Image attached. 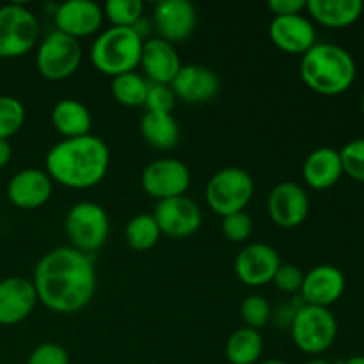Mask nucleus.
I'll list each match as a JSON object with an SVG mask.
<instances>
[{"label": "nucleus", "mask_w": 364, "mask_h": 364, "mask_svg": "<svg viewBox=\"0 0 364 364\" xmlns=\"http://www.w3.org/2000/svg\"><path fill=\"white\" fill-rule=\"evenodd\" d=\"M141 183L146 194L159 201L180 198L191 187V171L176 159L153 160L142 171Z\"/></svg>", "instance_id": "obj_10"}, {"label": "nucleus", "mask_w": 364, "mask_h": 364, "mask_svg": "<svg viewBox=\"0 0 364 364\" xmlns=\"http://www.w3.org/2000/svg\"><path fill=\"white\" fill-rule=\"evenodd\" d=\"M25 123V107L14 96H0V139L7 141Z\"/></svg>", "instance_id": "obj_30"}, {"label": "nucleus", "mask_w": 364, "mask_h": 364, "mask_svg": "<svg viewBox=\"0 0 364 364\" xmlns=\"http://www.w3.org/2000/svg\"><path fill=\"white\" fill-rule=\"evenodd\" d=\"M363 6H364V2H363Z\"/></svg>", "instance_id": "obj_43"}, {"label": "nucleus", "mask_w": 364, "mask_h": 364, "mask_svg": "<svg viewBox=\"0 0 364 364\" xmlns=\"http://www.w3.org/2000/svg\"><path fill=\"white\" fill-rule=\"evenodd\" d=\"M38 304V294L31 279L6 277L0 281V326L23 322Z\"/></svg>", "instance_id": "obj_19"}, {"label": "nucleus", "mask_w": 364, "mask_h": 364, "mask_svg": "<svg viewBox=\"0 0 364 364\" xmlns=\"http://www.w3.org/2000/svg\"><path fill=\"white\" fill-rule=\"evenodd\" d=\"M53 191V181L46 171L28 167L21 169L11 178L7 185V198L16 208L36 210L50 201Z\"/></svg>", "instance_id": "obj_17"}, {"label": "nucleus", "mask_w": 364, "mask_h": 364, "mask_svg": "<svg viewBox=\"0 0 364 364\" xmlns=\"http://www.w3.org/2000/svg\"><path fill=\"white\" fill-rule=\"evenodd\" d=\"M141 66L149 84L171 85L183 64L174 45L162 38H149L142 45Z\"/></svg>", "instance_id": "obj_20"}, {"label": "nucleus", "mask_w": 364, "mask_h": 364, "mask_svg": "<svg viewBox=\"0 0 364 364\" xmlns=\"http://www.w3.org/2000/svg\"><path fill=\"white\" fill-rule=\"evenodd\" d=\"M343 176L340 151L334 148H318L306 156L302 178L313 191H329Z\"/></svg>", "instance_id": "obj_22"}, {"label": "nucleus", "mask_w": 364, "mask_h": 364, "mask_svg": "<svg viewBox=\"0 0 364 364\" xmlns=\"http://www.w3.org/2000/svg\"><path fill=\"white\" fill-rule=\"evenodd\" d=\"M269 9L274 16H294L302 14L306 9V0H270Z\"/></svg>", "instance_id": "obj_37"}, {"label": "nucleus", "mask_w": 364, "mask_h": 364, "mask_svg": "<svg viewBox=\"0 0 364 364\" xmlns=\"http://www.w3.org/2000/svg\"><path fill=\"white\" fill-rule=\"evenodd\" d=\"M219 77L215 71L203 64H185L178 71L171 89L187 103H206L213 100L219 92Z\"/></svg>", "instance_id": "obj_21"}, {"label": "nucleus", "mask_w": 364, "mask_h": 364, "mask_svg": "<svg viewBox=\"0 0 364 364\" xmlns=\"http://www.w3.org/2000/svg\"><path fill=\"white\" fill-rule=\"evenodd\" d=\"M27 364H70V354L60 345L46 341L31 352Z\"/></svg>", "instance_id": "obj_36"}, {"label": "nucleus", "mask_w": 364, "mask_h": 364, "mask_svg": "<svg viewBox=\"0 0 364 364\" xmlns=\"http://www.w3.org/2000/svg\"><path fill=\"white\" fill-rule=\"evenodd\" d=\"M141 36L130 27H110L95 39L91 46V63L107 77L132 73L141 66Z\"/></svg>", "instance_id": "obj_4"}, {"label": "nucleus", "mask_w": 364, "mask_h": 364, "mask_svg": "<svg viewBox=\"0 0 364 364\" xmlns=\"http://www.w3.org/2000/svg\"><path fill=\"white\" fill-rule=\"evenodd\" d=\"M39 39V21L31 9L21 4L0 7V57L16 59L36 46Z\"/></svg>", "instance_id": "obj_8"}, {"label": "nucleus", "mask_w": 364, "mask_h": 364, "mask_svg": "<svg viewBox=\"0 0 364 364\" xmlns=\"http://www.w3.org/2000/svg\"><path fill=\"white\" fill-rule=\"evenodd\" d=\"M309 16L329 28H345L363 16V0H309L306 2Z\"/></svg>", "instance_id": "obj_23"}, {"label": "nucleus", "mask_w": 364, "mask_h": 364, "mask_svg": "<svg viewBox=\"0 0 364 364\" xmlns=\"http://www.w3.org/2000/svg\"><path fill=\"white\" fill-rule=\"evenodd\" d=\"M32 284L38 301L53 313H77L91 302L96 291L95 259L71 245L52 249L36 265Z\"/></svg>", "instance_id": "obj_1"}, {"label": "nucleus", "mask_w": 364, "mask_h": 364, "mask_svg": "<svg viewBox=\"0 0 364 364\" xmlns=\"http://www.w3.org/2000/svg\"><path fill=\"white\" fill-rule=\"evenodd\" d=\"M174 105H176V95L173 92L171 85L149 84L144 102V107L148 109V112L171 114Z\"/></svg>", "instance_id": "obj_34"}, {"label": "nucleus", "mask_w": 364, "mask_h": 364, "mask_svg": "<svg viewBox=\"0 0 364 364\" xmlns=\"http://www.w3.org/2000/svg\"><path fill=\"white\" fill-rule=\"evenodd\" d=\"M160 228L151 213H139L128 220L124 228L127 244L134 251H149L156 245L160 238Z\"/></svg>", "instance_id": "obj_27"}, {"label": "nucleus", "mask_w": 364, "mask_h": 364, "mask_svg": "<svg viewBox=\"0 0 364 364\" xmlns=\"http://www.w3.org/2000/svg\"><path fill=\"white\" fill-rule=\"evenodd\" d=\"M267 210L276 226L294 230L309 215V198L304 187L295 181H281L270 191Z\"/></svg>", "instance_id": "obj_11"}, {"label": "nucleus", "mask_w": 364, "mask_h": 364, "mask_svg": "<svg viewBox=\"0 0 364 364\" xmlns=\"http://www.w3.org/2000/svg\"><path fill=\"white\" fill-rule=\"evenodd\" d=\"M290 331L299 350L309 355H318L329 350L336 341L338 322L329 308L302 304L295 311Z\"/></svg>", "instance_id": "obj_6"}, {"label": "nucleus", "mask_w": 364, "mask_h": 364, "mask_svg": "<svg viewBox=\"0 0 364 364\" xmlns=\"http://www.w3.org/2000/svg\"><path fill=\"white\" fill-rule=\"evenodd\" d=\"M240 316L244 320L245 327L259 331L270 322L272 309H270L269 301L262 295H247L240 306Z\"/></svg>", "instance_id": "obj_31"}, {"label": "nucleus", "mask_w": 364, "mask_h": 364, "mask_svg": "<svg viewBox=\"0 0 364 364\" xmlns=\"http://www.w3.org/2000/svg\"><path fill=\"white\" fill-rule=\"evenodd\" d=\"M82 63V45L78 39L53 31L39 43L36 66L46 80H64L78 70Z\"/></svg>", "instance_id": "obj_9"}, {"label": "nucleus", "mask_w": 364, "mask_h": 364, "mask_svg": "<svg viewBox=\"0 0 364 364\" xmlns=\"http://www.w3.org/2000/svg\"><path fill=\"white\" fill-rule=\"evenodd\" d=\"M302 281H304V272H302L297 265L281 263L276 276H274L272 283L276 284L277 290L283 291V294H297L302 288Z\"/></svg>", "instance_id": "obj_35"}, {"label": "nucleus", "mask_w": 364, "mask_h": 364, "mask_svg": "<svg viewBox=\"0 0 364 364\" xmlns=\"http://www.w3.org/2000/svg\"><path fill=\"white\" fill-rule=\"evenodd\" d=\"M109 166V146L103 139L91 134L57 142L45 159L50 180L75 191H85L102 183Z\"/></svg>", "instance_id": "obj_2"}, {"label": "nucleus", "mask_w": 364, "mask_h": 364, "mask_svg": "<svg viewBox=\"0 0 364 364\" xmlns=\"http://www.w3.org/2000/svg\"><path fill=\"white\" fill-rule=\"evenodd\" d=\"M341 364H364V355H354V358L347 359V361H343Z\"/></svg>", "instance_id": "obj_39"}, {"label": "nucleus", "mask_w": 364, "mask_h": 364, "mask_svg": "<svg viewBox=\"0 0 364 364\" xmlns=\"http://www.w3.org/2000/svg\"><path fill=\"white\" fill-rule=\"evenodd\" d=\"M141 134L149 146L160 151L176 148L180 141V127L173 114L146 112L141 119Z\"/></svg>", "instance_id": "obj_25"}, {"label": "nucleus", "mask_w": 364, "mask_h": 364, "mask_svg": "<svg viewBox=\"0 0 364 364\" xmlns=\"http://www.w3.org/2000/svg\"><path fill=\"white\" fill-rule=\"evenodd\" d=\"M269 38L276 48L291 55H304L316 45V31L311 20L302 14L274 16L269 27Z\"/></svg>", "instance_id": "obj_15"}, {"label": "nucleus", "mask_w": 364, "mask_h": 364, "mask_svg": "<svg viewBox=\"0 0 364 364\" xmlns=\"http://www.w3.org/2000/svg\"><path fill=\"white\" fill-rule=\"evenodd\" d=\"M52 124L64 139H77L91 134L92 117L84 103L64 98L53 105Z\"/></svg>", "instance_id": "obj_24"}, {"label": "nucleus", "mask_w": 364, "mask_h": 364, "mask_svg": "<svg viewBox=\"0 0 364 364\" xmlns=\"http://www.w3.org/2000/svg\"><path fill=\"white\" fill-rule=\"evenodd\" d=\"M301 78L318 95H341L354 84L355 60L341 46L333 43H316L302 55Z\"/></svg>", "instance_id": "obj_3"}, {"label": "nucleus", "mask_w": 364, "mask_h": 364, "mask_svg": "<svg viewBox=\"0 0 364 364\" xmlns=\"http://www.w3.org/2000/svg\"><path fill=\"white\" fill-rule=\"evenodd\" d=\"M361 114H363V117H364V95H363V100H361Z\"/></svg>", "instance_id": "obj_42"}, {"label": "nucleus", "mask_w": 364, "mask_h": 364, "mask_svg": "<svg viewBox=\"0 0 364 364\" xmlns=\"http://www.w3.org/2000/svg\"><path fill=\"white\" fill-rule=\"evenodd\" d=\"M102 9L103 16L112 23V27L134 28L142 20L144 4L142 0H109Z\"/></svg>", "instance_id": "obj_29"}, {"label": "nucleus", "mask_w": 364, "mask_h": 364, "mask_svg": "<svg viewBox=\"0 0 364 364\" xmlns=\"http://www.w3.org/2000/svg\"><path fill=\"white\" fill-rule=\"evenodd\" d=\"M149 82L137 71L119 75L112 78L110 92L114 100L124 107H141L144 105L146 95H148Z\"/></svg>", "instance_id": "obj_28"}, {"label": "nucleus", "mask_w": 364, "mask_h": 364, "mask_svg": "<svg viewBox=\"0 0 364 364\" xmlns=\"http://www.w3.org/2000/svg\"><path fill=\"white\" fill-rule=\"evenodd\" d=\"M306 364H333V363L326 361V359H311V361L306 363Z\"/></svg>", "instance_id": "obj_40"}, {"label": "nucleus", "mask_w": 364, "mask_h": 364, "mask_svg": "<svg viewBox=\"0 0 364 364\" xmlns=\"http://www.w3.org/2000/svg\"><path fill=\"white\" fill-rule=\"evenodd\" d=\"M151 215L159 224L160 233L171 238L191 237L203 223L201 210L187 196L159 201Z\"/></svg>", "instance_id": "obj_12"}, {"label": "nucleus", "mask_w": 364, "mask_h": 364, "mask_svg": "<svg viewBox=\"0 0 364 364\" xmlns=\"http://www.w3.org/2000/svg\"><path fill=\"white\" fill-rule=\"evenodd\" d=\"M345 291V276L338 267L318 265L304 274L301 288L302 304L329 308L341 299Z\"/></svg>", "instance_id": "obj_18"}, {"label": "nucleus", "mask_w": 364, "mask_h": 364, "mask_svg": "<svg viewBox=\"0 0 364 364\" xmlns=\"http://www.w3.org/2000/svg\"><path fill=\"white\" fill-rule=\"evenodd\" d=\"M343 174L364 183V139H354L340 149Z\"/></svg>", "instance_id": "obj_32"}, {"label": "nucleus", "mask_w": 364, "mask_h": 364, "mask_svg": "<svg viewBox=\"0 0 364 364\" xmlns=\"http://www.w3.org/2000/svg\"><path fill=\"white\" fill-rule=\"evenodd\" d=\"M259 364H288V363H283V361H276V359H270V361L259 363Z\"/></svg>", "instance_id": "obj_41"}, {"label": "nucleus", "mask_w": 364, "mask_h": 364, "mask_svg": "<svg viewBox=\"0 0 364 364\" xmlns=\"http://www.w3.org/2000/svg\"><path fill=\"white\" fill-rule=\"evenodd\" d=\"M66 235L71 247L91 255L103 247L110 231V220L103 206L96 203L82 201L71 206L66 215Z\"/></svg>", "instance_id": "obj_7"}, {"label": "nucleus", "mask_w": 364, "mask_h": 364, "mask_svg": "<svg viewBox=\"0 0 364 364\" xmlns=\"http://www.w3.org/2000/svg\"><path fill=\"white\" fill-rule=\"evenodd\" d=\"M255 196V180L240 167H224L208 180L205 199L220 217L244 212Z\"/></svg>", "instance_id": "obj_5"}, {"label": "nucleus", "mask_w": 364, "mask_h": 364, "mask_svg": "<svg viewBox=\"0 0 364 364\" xmlns=\"http://www.w3.org/2000/svg\"><path fill=\"white\" fill-rule=\"evenodd\" d=\"M153 23L159 38L174 45L191 38L198 23V14L188 0H162L155 4Z\"/></svg>", "instance_id": "obj_14"}, {"label": "nucleus", "mask_w": 364, "mask_h": 364, "mask_svg": "<svg viewBox=\"0 0 364 364\" xmlns=\"http://www.w3.org/2000/svg\"><path fill=\"white\" fill-rule=\"evenodd\" d=\"M263 338L259 331L240 327L226 341V358L231 364H256L262 358Z\"/></svg>", "instance_id": "obj_26"}, {"label": "nucleus", "mask_w": 364, "mask_h": 364, "mask_svg": "<svg viewBox=\"0 0 364 364\" xmlns=\"http://www.w3.org/2000/svg\"><path fill=\"white\" fill-rule=\"evenodd\" d=\"M252 228H255V223H252L251 215L245 212H237L223 217V223H220V231L233 244L247 240L252 233Z\"/></svg>", "instance_id": "obj_33"}, {"label": "nucleus", "mask_w": 364, "mask_h": 364, "mask_svg": "<svg viewBox=\"0 0 364 364\" xmlns=\"http://www.w3.org/2000/svg\"><path fill=\"white\" fill-rule=\"evenodd\" d=\"M55 31L80 39L98 32L103 21V9L92 0H68L53 13Z\"/></svg>", "instance_id": "obj_16"}, {"label": "nucleus", "mask_w": 364, "mask_h": 364, "mask_svg": "<svg viewBox=\"0 0 364 364\" xmlns=\"http://www.w3.org/2000/svg\"><path fill=\"white\" fill-rule=\"evenodd\" d=\"M11 155H13V149H11L9 141H4V139H0V167H4L9 164Z\"/></svg>", "instance_id": "obj_38"}, {"label": "nucleus", "mask_w": 364, "mask_h": 364, "mask_svg": "<svg viewBox=\"0 0 364 364\" xmlns=\"http://www.w3.org/2000/svg\"><path fill=\"white\" fill-rule=\"evenodd\" d=\"M281 258L274 247L267 244H249L235 259V274L245 287L259 288L272 283Z\"/></svg>", "instance_id": "obj_13"}]
</instances>
